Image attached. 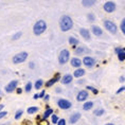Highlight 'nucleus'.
Listing matches in <instances>:
<instances>
[{"label":"nucleus","mask_w":125,"mask_h":125,"mask_svg":"<svg viewBox=\"0 0 125 125\" xmlns=\"http://www.w3.org/2000/svg\"><path fill=\"white\" fill-rule=\"evenodd\" d=\"M59 28L62 32H67V31H70L73 28V20L72 18L68 15H64L62 16L61 20H59Z\"/></svg>","instance_id":"nucleus-1"},{"label":"nucleus","mask_w":125,"mask_h":125,"mask_svg":"<svg viewBox=\"0 0 125 125\" xmlns=\"http://www.w3.org/2000/svg\"><path fill=\"white\" fill-rule=\"evenodd\" d=\"M46 30H47V23H46L45 20H38V21H36L35 24H34V27H33V32L37 36L42 35V34L45 32Z\"/></svg>","instance_id":"nucleus-2"},{"label":"nucleus","mask_w":125,"mask_h":125,"mask_svg":"<svg viewBox=\"0 0 125 125\" xmlns=\"http://www.w3.org/2000/svg\"><path fill=\"white\" fill-rule=\"evenodd\" d=\"M69 58H70L69 51H68L67 49H64V50H62L61 53H59V55H58V62L61 65H64L69 61Z\"/></svg>","instance_id":"nucleus-3"},{"label":"nucleus","mask_w":125,"mask_h":125,"mask_svg":"<svg viewBox=\"0 0 125 125\" xmlns=\"http://www.w3.org/2000/svg\"><path fill=\"white\" fill-rule=\"evenodd\" d=\"M28 58V53L27 52H20L16 54L13 57V62L14 64H21Z\"/></svg>","instance_id":"nucleus-4"},{"label":"nucleus","mask_w":125,"mask_h":125,"mask_svg":"<svg viewBox=\"0 0 125 125\" xmlns=\"http://www.w3.org/2000/svg\"><path fill=\"white\" fill-rule=\"evenodd\" d=\"M104 27L107 29L108 32H110L111 34H115V33H117V31H118L115 23L112 22L111 20H105L104 21Z\"/></svg>","instance_id":"nucleus-5"},{"label":"nucleus","mask_w":125,"mask_h":125,"mask_svg":"<svg viewBox=\"0 0 125 125\" xmlns=\"http://www.w3.org/2000/svg\"><path fill=\"white\" fill-rule=\"evenodd\" d=\"M57 105L58 107L61 109H64V110H67V109H69L72 104H71L70 101H68V100H65V99H59L57 101Z\"/></svg>","instance_id":"nucleus-6"},{"label":"nucleus","mask_w":125,"mask_h":125,"mask_svg":"<svg viewBox=\"0 0 125 125\" xmlns=\"http://www.w3.org/2000/svg\"><path fill=\"white\" fill-rule=\"evenodd\" d=\"M105 12H107V13H112V12L115 11V9H117V5L114 1H106L104 3V7H103Z\"/></svg>","instance_id":"nucleus-7"},{"label":"nucleus","mask_w":125,"mask_h":125,"mask_svg":"<svg viewBox=\"0 0 125 125\" xmlns=\"http://www.w3.org/2000/svg\"><path fill=\"white\" fill-rule=\"evenodd\" d=\"M83 64L85 65L86 67L91 68L95 65V61L93 57H91V56H85V57L83 58Z\"/></svg>","instance_id":"nucleus-8"},{"label":"nucleus","mask_w":125,"mask_h":125,"mask_svg":"<svg viewBox=\"0 0 125 125\" xmlns=\"http://www.w3.org/2000/svg\"><path fill=\"white\" fill-rule=\"evenodd\" d=\"M88 96H89V93L87 90H81L76 95V100L79 102H83V101H86L88 99Z\"/></svg>","instance_id":"nucleus-9"},{"label":"nucleus","mask_w":125,"mask_h":125,"mask_svg":"<svg viewBox=\"0 0 125 125\" xmlns=\"http://www.w3.org/2000/svg\"><path fill=\"white\" fill-rule=\"evenodd\" d=\"M17 85H18V81H16V80H15V81H11V82L9 83L7 86H5L4 89H5V91H7V92H13L14 90L17 88Z\"/></svg>","instance_id":"nucleus-10"},{"label":"nucleus","mask_w":125,"mask_h":125,"mask_svg":"<svg viewBox=\"0 0 125 125\" xmlns=\"http://www.w3.org/2000/svg\"><path fill=\"white\" fill-rule=\"evenodd\" d=\"M70 64H71V66L74 67V68H79L82 66V61H81L80 58H77V57H73V58H71V61H70Z\"/></svg>","instance_id":"nucleus-11"},{"label":"nucleus","mask_w":125,"mask_h":125,"mask_svg":"<svg viewBox=\"0 0 125 125\" xmlns=\"http://www.w3.org/2000/svg\"><path fill=\"white\" fill-rule=\"evenodd\" d=\"M81 117H82V115H81L80 112H75V114H73V115H70V118H69V122H70L71 124L76 123V122L81 119Z\"/></svg>","instance_id":"nucleus-12"},{"label":"nucleus","mask_w":125,"mask_h":125,"mask_svg":"<svg viewBox=\"0 0 125 125\" xmlns=\"http://www.w3.org/2000/svg\"><path fill=\"white\" fill-rule=\"evenodd\" d=\"M72 80H73V76L71 75V74H65V75L62 77L61 82L64 84V85H67V84H70L72 82Z\"/></svg>","instance_id":"nucleus-13"},{"label":"nucleus","mask_w":125,"mask_h":125,"mask_svg":"<svg viewBox=\"0 0 125 125\" xmlns=\"http://www.w3.org/2000/svg\"><path fill=\"white\" fill-rule=\"evenodd\" d=\"M59 79H61V76H59V74L57 73V74H56V75H55L54 77H52L51 80H49L48 82L46 83V86H47V87H51V86H53V85H54V84H55L56 82H58Z\"/></svg>","instance_id":"nucleus-14"},{"label":"nucleus","mask_w":125,"mask_h":125,"mask_svg":"<svg viewBox=\"0 0 125 125\" xmlns=\"http://www.w3.org/2000/svg\"><path fill=\"white\" fill-rule=\"evenodd\" d=\"M80 33L81 35H82V37H84L86 40L90 39V32L88 29H85V28H82V29L80 30Z\"/></svg>","instance_id":"nucleus-15"},{"label":"nucleus","mask_w":125,"mask_h":125,"mask_svg":"<svg viewBox=\"0 0 125 125\" xmlns=\"http://www.w3.org/2000/svg\"><path fill=\"white\" fill-rule=\"evenodd\" d=\"M91 31H92V33L94 34L95 36H101L103 34V30L99 26H92L91 27Z\"/></svg>","instance_id":"nucleus-16"},{"label":"nucleus","mask_w":125,"mask_h":125,"mask_svg":"<svg viewBox=\"0 0 125 125\" xmlns=\"http://www.w3.org/2000/svg\"><path fill=\"white\" fill-rule=\"evenodd\" d=\"M89 50L86 48V47H79V48L75 49V54L77 55H81V54H84V53H88Z\"/></svg>","instance_id":"nucleus-17"},{"label":"nucleus","mask_w":125,"mask_h":125,"mask_svg":"<svg viewBox=\"0 0 125 125\" xmlns=\"http://www.w3.org/2000/svg\"><path fill=\"white\" fill-rule=\"evenodd\" d=\"M84 74H85V70L79 68V69H76V70L73 72V76H74V77H82Z\"/></svg>","instance_id":"nucleus-18"},{"label":"nucleus","mask_w":125,"mask_h":125,"mask_svg":"<svg viewBox=\"0 0 125 125\" xmlns=\"http://www.w3.org/2000/svg\"><path fill=\"white\" fill-rule=\"evenodd\" d=\"M94 3H95L94 0H83L82 1V4L84 5V7H86V8L92 7V5H94Z\"/></svg>","instance_id":"nucleus-19"},{"label":"nucleus","mask_w":125,"mask_h":125,"mask_svg":"<svg viewBox=\"0 0 125 125\" xmlns=\"http://www.w3.org/2000/svg\"><path fill=\"white\" fill-rule=\"evenodd\" d=\"M69 43L71 45V47H72V48H75V46L79 45V40H77L75 37L71 36V37H69Z\"/></svg>","instance_id":"nucleus-20"},{"label":"nucleus","mask_w":125,"mask_h":125,"mask_svg":"<svg viewBox=\"0 0 125 125\" xmlns=\"http://www.w3.org/2000/svg\"><path fill=\"white\" fill-rule=\"evenodd\" d=\"M93 107V103L91 101H88V102H86L85 104L83 105V109L84 110H90Z\"/></svg>","instance_id":"nucleus-21"},{"label":"nucleus","mask_w":125,"mask_h":125,"mask_svg":"<svg viewBox=\"0 0 125 125\" xmlns=\"http://www.w3.org/2000/svg\"><path fill=\"white\" fill-rule=\"evenodd\" d=\"M38 110H39L38 107H36V106H32V107H29L27 109V112L29 115H32V114H35V112H37Z\"/></svg>","instance_id":"nucleus-22"},{"label":"nucleus","mask_w":125,"mask_h":125,"mask_svg":"<svg viewBox=\"0 0 125 125\" xmlns=\"http://www.w3.org/2000/svg\"><path fill=\"white\" fill-rule=\"evenodd\" d=\"M105 112V110L103 108H100V109H95L94 111H93V114H94L95 117H101V115H103V114Z\"/></svg>","instance_id":"nucleus-23"},{"label":"nucleus","mask_w":125,"mask_h":125,"mask_svg":"<svg viewBox=\"0 0 125 125\" xmlns=\"http://www.w3.org/2000/svg\"><path fill=\"white\" fill-rule=\"evenodd\" d=\"M42 85H43V81L42 80H37L35 82V85H34V87H35V89L38 90L39 88H42Z\"/></svg>","instance_id":"nucleus-24"},{"label":"nucleus","mask_w":125,"mask_h":125,"mask_svg":"<svg viewBox=\"0 0 125 125\" xmlns=\"http://www.w3.org/2000/svg\"><path fill=\"white\" fill-rule=\"evenodd\" d=\"M22 114H23V110H22V109H18V110L16 111V114H15V115H14L15 120H19L20 117L22 115Z\"/></svg>","instance_id":"nucleus-25"},{"label":"nucleus","mask_w":125,"mask_h":125,"mask_svg":"<svg viewBox=\"0 0 125 125\" xmlns=\"http://www.w3.org/2000/svg\"><path fill=\"white\" fill-rule=\"evenodd\" d=\"M53 114V109L51 108H49V109H46V111H45V114H43V119H47L48 117H50Z\"/></svg>","instance_id":"nucleus-26"},{"label":"nucleus","mask_w":125,"mask_h":125,"mask_svg":"<svg viewBox=\"0 0 125 125\" xmlns=\"http://www.w3.org/2000/svg\"><path fill=\"white\" fill-rule=\"evenodd\" d=\"M118 55V58H119V61L120 62H124L125 61V52H121V53H119Z\"/></svg>","instance_id":"nucleus-27"},{"label":"nucleus","mask_w":125,"mask_h":125,"mask_svg":"<svg viewBox=\"0 0 125 125\" xmlns=\"http://www.w3.org/2000/svg\"><path fill=\"white\" fill-rule=\"evenodd\" d=\"M31 89H32V83H31V82H28L27 85H26V87H24V90H26L27 92H30Z\"/></svg>","instance_id":"nucleus-28"},{"label":"nucleus","mask_w":125,"mask_h":125,"mask_svg":"<svg viewBox=\"0 0 125 125\" xmlns=\"http://www.w3.org/2000/svg\"><path fill=\"white\" fill-rule=\"evenodd\" d=\"M120 29L122 31V33L125 34V18L123 20H122V22H121V26H120Z\"/></svg>","instance_id":"nucleus-29"},{"label":"nucleus","mask_w":125,"mask_h":125,"mask_svg":"<svg viewBox=\"0 0 125 125\" xmlns=\"http://www.w3.org/2000/svg\"><path fill=\"white\" fill-rule=\"evenodd\" d=\"M58 121H59V118H58L56 115H52V123H53V124H57Z\"/></svg>","instance_id":"nucleus-30"},{"label":"nucleus","mask_w":125,"mask_h":125,"mask_svg":"<svg viewBox=\"0 0 125 125\" xmlns=\"http://www.w3.org/2000/svg\"><path fill=\"white\" fill-rule=\"evenodd\" d=\"M38 125H49V121L47 119H42V121L38 122Z\"/></svg>","instance_id":"nucleus-31"},{"label":"nucleus","mask_w":125,"mask_h":125,"mask_svg":"<svg viewBox=\"0 0 125 125\" xmlns=\"http://www.w3.org/2000/svg\"><path fill=\"white\" fill-rule=\"evenodd\" d=\"M21 35H22V33H21V32H18L16 34H14V35H13V40H17Z\"/></svg>","instance_id":"nucleus-32"},{"label":"nucleus","mask_w":125,"mask_h":125,"mask_svg":"<svg viewBox=\"0 0 125 125\" xmlns=\"http://www.w3.org/2000/svg\"><path fill=\"white\" fill-rule=\"evenodd\" d=\"M115 51L117 54H119V53H121V52H125V48H120V47H119V48H115Z\"/></svg>","instance_id":"nucleus-33"},{"label":"nucleus","mask_w":125,"mask_h":125,"mask_svg":"<svg viewBox=\"0 0 125 125\" xmlns=\"http://www.w3.org/2000/svg\"><path fill=\"white\" fill-rule=\"evenodd\" d=\"M88 19H89L90 21H94V20H95V17H94V15H93L92 13L88 14Z\"/></svg>","instance_id":"nucleus-34"},{"label":"nucleus","mask_w":125,"mask_h":125,"mask_svg":"<svg viewBox=\"0 0 125 125\" xmlns=\"http://www.w3.org/2000/svg\"><path fill=\"white\" fill-rule=\"evenodd\" d=\"M57 125H66V120L65 119H59V121L57 122Z\"/></svg>","instance_id":"nucleus-35"},{"label":"nucleus","mask_w":125,"mask_h":125,"mask_svg":"<svg viewBox=\"0 0 125 125\" xmlns=\"http://www.w3.org/2000/svg\"><path fill=\"white\" fill-rule=\"evenodd\" d=\"M7 115H8V112H7V111H0V119L4 118Z\"/></svg>","instance_id":"nucleus-36"},{"label":"nucleus","mask_w":125,"mask_h":125,"mask_svg":"<svg viewBox=\"0 0 125 125\" xmlns=\"http://www.w3.org/2000/svg\"><path fill=\"white\" fill-rule=\"evenodd\" d=\"M124 90H125V86H122L117 90V93H121L122 91H124Z\"/></svg>","instance_id":"nucleus-37"},{"label":"nucleus","mask_w":125,"mask_h":125,"mask_svg":"<svg viewBox=\"0 0 125 125\" xmlns=\"http://www.w3.org/2000/svg\"><path fill=\"white\" fill-rule=\"evenodd\" d=\"M46 95V91H45V90H42V92H40L39 93V94H38V96H39V99H42V98H43V96H45Z\"/></svg>","instance_id":"nucleus-38"},{"label":"nucleus","mask_w":125,"mask_h":125,"mask_svg":"<svg viewBox=\"0 0 125 125\" xmlns=\"http://www.w3.org/2000/svg\"><path fill=\"white\" fill-rule=\"evenodd\" d=\"M49 99H50V95L49 94H46L45 96H43V100H45V101H49Z\"/></svg>","instance_id":"nucleus-39"},{"label":"nucleus","mask_w":125,"mask_h":125,"mask_svg":"<svg viewBox=\"0 0 125 125\" xmlns=\"http://www.w3.org/2000/svg\"><path fill=\"white\" fill-rule=\"evenodd\" d=\"M29 67H30V68H32V69H33V68L35 67V65H34V62H30V64H29Z\"/></svg>","instance_id":"nucleus-40"},{"label":"nucleus","mask_w":125,"mask_h":125,"mask_svg":"<svg viewBox=\"0 0 125 125\" xmlns=\"http://www.w3.org/2000/svg\"><path fill=\"white\" fill-rule=\"evenodd\" d=\"M119 81H120L121 83H123L124 81H125V77H124V76H120V80H119Z\"/></svg>","instance_id":"nucleus-41"},{"label":"nucleus","mask_w":125,"mask_h":125,"mask_svg":"<svg viewBox=\"0 0 125 125\" xmlns=\"http://www.w3.org/2000/svg\"><path fill=\"white\" fill-rule=\"evenodd\" d=\"M87 89H88V90H91V91H92V90L94 89V88H93V87H91V86H87Z\"/></svg>","instance_id":"nucleus-42"},{"label":"nucleus","mask_w":125,"mask_h":125,"mask_svg":"<svg viewBox=\"0 0 125 125\" xmlns=\"http://www.w3.org/2000/svg\"><path fill=\"white\" fill-rule=\"evenodd\" d=\"M35 100H37V99H39V96H38V94H34V96H33Z\"/></svg>","instance_id":"nucleus-43"},{"label":"nucleus","mask_w":125,"mask_h":125,"mask_svg":"<svg viewBox=\"0 0 125 125\" xmlns=\"http://www.w3.org/2000/svg\"><path fill=\"white\" fill-rule=\"evenodd\" d=\"M3 107H4V105H2V104H0V111L3 109Z\"/></svg>","instance_id":"nucleus-44"},{"label":"nucleus","mask_w":125,"mask_h":125,"mask_svg":"<svg viewBox=\"0 0 125 125\" xmlns=\"http://www.w3.org/2000/svg\"><path fill=\"white\" fill-rule=\"evenodd\" d=\"M92 92L94 93V94H96V93H98V90H96V89H93V90H92Z\"/></svg>","instance_id":"nucleus-45"},{"label":"nucleus","mask_w":125,"mask_h":125,"mask_svg":"<svg viewBox=\"0 0 125 125\" xmlns=\"http://www.w3.org/2000/svg\"><path fill=\"white\" fill-rule=\"evenodd\" d=\"M16 91H17V93H21V89H20V88H18Z\"/></svg>","instance_id":"nucleus-46"},{"label":"nucleus","mask_w":125,"mask_h":125,"mask_svg":"<svg viewBox=\"0 0 125 125\" xmlns=\"http://www.w3.org/2000/svg\"><path fill=\"white\" fill-rule=\"evenodd\" d=\"M105 125H114L112 123H107V124H105Z\"/></svg>","instance_id":"nucleus-47"}]
</instances>
